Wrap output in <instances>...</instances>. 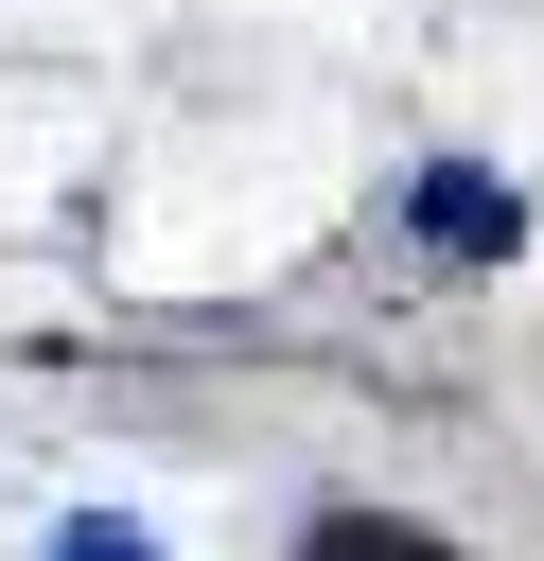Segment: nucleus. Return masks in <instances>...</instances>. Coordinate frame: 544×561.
<instances>
[{
	"label": "nucleus",
	"mask_w": 544,
	"mask_h": 561,
	"mask_svg": "<svg viewBox=\"0 0 544 561\" xmlns=\"http://www.w3.org/2000/svg\"><path fill=\"white\" fill-rule=\"evenodd\" d=\"M421 245H439V263H509V245H526V193L474 175V158H439V175H421Z\"/></svg>",
	"instance_id": "1"
},
{
	"label": "nucleus",
	"mask_w": 544,
	"mask_h": 561,
	"mask_svg": "<svg viewBox=\"0 0 544 561\" xmlns=\"http://www.w3.org/2000/svg\"><path fill=\"white\" fill-rule=\"evenodd\" d=\"M53 561H158V543H140V526H105V508H88V526H70V543H53Z\"/></svg>",
	"instance_id": "3"
},
{
	"label": "nucleus",
	"mask_w": 544,
	"mask_h": 561,
	"mask_svg": "<svg viewBox=\"0 0 544 561\" xmlns=\"http://www.w3.org/2000/svg\"><path fill=\"white\" fill-rule=\"evenodd\" d=\"M298 561H456L439 526H404V508H316L298 526Z\"/></svg>",
	"instance_id": "2"
}]
</instances>
